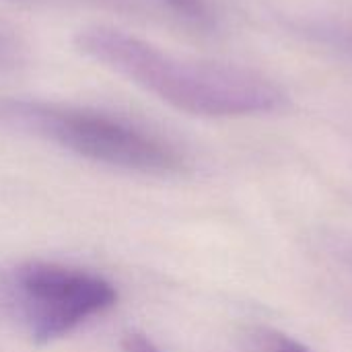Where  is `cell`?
<instances>
[{
  "instance_id": "obj_1",
  "label": "cell",
  "mask_w": 352,
  "mask_h": 352,
  "mask_svg": "<svg viewBox=\"0 0 352 352\" xmlns=\"http://www.w3.org/2000/svg\"><path fill=\"white\" fill-rule=\"evenodd\" d=\"M74 47L167 105L200 118H243L276 111L285 93L268 76L233 64L175 56L116 27H85Z\"/></svg>"
},
{
  "instance_id": "obj_2",
  "label": "cell",
  "mask_w": 352,
  "mask_h": 352,
  "mask_svg": "<svg viewBox=\"0 0 352 352\" xmlns=\"http://www.w3.org/2000/svg\"><path fill=\"white\" fill-rule=\"evenodd\" d=\"M0 130L52 142L82 159L148 175H171L186 169L184 153L120 113L29 97L0 99Z\"/></svg>"
},
{
  "instance_id": "obj_3",
  "label": "cell",
  "mask_w": 352,
  "mask_h": 352,
  "mask_svg": "<svg viewBox=\"0 0 352 352\" xmlns=\"http://www.w3.org/2000/svg\"><path fill=\"white\" fill-rule=\"evenodd\" d=\"M21 314L37 344L74 332L118 301L116 287L99 274L54 262H29L14 274Z\"/></svg>"
},
{
  "instance_id": "obj_4",
  "label": "cell",
  "mask_w": 352,
  "mask_h": 352,
  "mask_svg": "<svg viewBox=\"0 0 352 352\" xmlns=\"http://www.w3.org/2000/svg\"><path fill=\"white\" fill-rule=\"evenodd\" d=\"M27 62V43L8 23L0 21V76L14 72Z\"/></svg>"
},
{
  "instance_id": "obj_5",
  "label": "cell",
  "mask_w": 352,
  "mask_h": 352,
  "mask_svg": "<svg viewBox=\"0 0 352 352\" xmlns=\"http://www.w3.org/2000/svg\"><path fill=\"white\" fill-rule=\"evenodd\" d=\"M173 14L196 23L206 25L212 19V2L210 0H159Z\"/></svg>"
},
{
  "instance_id": "obj_6",
  "label": "cell",
  "mask_w": 352,
  "mask_h": 352,
  "mask_svg": "<svg viewBox=\"0 0 352 352\" xmlns=\"http://www.w3.org/2000/svg\"><path fill=\"white\" fill-rule=\"evenodd\" d=\"M260 342H262L264 352H311L295 338L287 334H278V332H264L260 336Z\"/></svg>"
},
{
  "instance_id": "obj_7",
  "label": "cell",
  "mask_w": 352,
  "mask_h": 352,
  "mask_svg": "<svg viewBox=\"0 0 352 352\" xmlns=\"http://www.w3.org/2000/svg\"><path fill=\"white\" fill-rule=\"evenodd\" d=\"M122 352H163L151 338L140 332H128L122 338Z\"/></svg>"
},
{
  "instance_id": "obj_8",
  "label": "cell",
  "mask_w": 352,
  "mask_h": 352,
  "mask_svg": "<svg viewBox=\"0 0 352 352\" xmlns=\"http://www.w3.org/2000/svg\"><path fill=\"white\" fill-rule=\"evenodd\" d=\"M68 2H85V4H95L103 8H113V10H128V12H140V2L138 0H68Z\"/></svg>"
},
{
  "instance_id": "obj_9",
  "label": "cell",
  "mask_w": 352,
  "mask_h": 352,
  "mask_svg": "<svg viewBox=\"0 0 352 352\" xmlns=\"http://www.w3.org/2000/svg\"><path fill=\"white\" fill-rule=\"evenodd\" d=\"M349 260H351V264H352V250H351V254H349Z\"/></svg>"
}]
</instances>
